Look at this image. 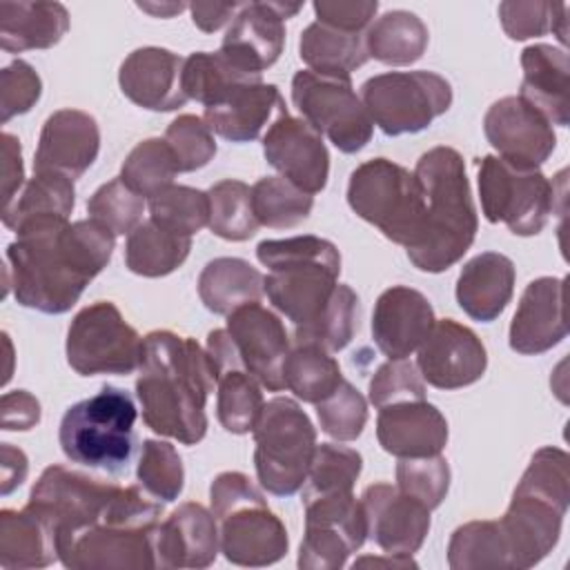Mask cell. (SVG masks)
Segmentation results:
<instances>
[{"label":"cell","mask_w":570,"mask_h":570,"mask_svg":"<svg viewBox=\"0 0 570 570\" xmlns=\"http://www.w3.org/2000/svg\"><path fill=\"white\" fill-rule=\"evenodd\" d=\"M488 367L481 338L452 318L434 321L430 334L416 350V370L432 387L459 390L476 383Z\"/></svg>","instance_id":"16"},{"label":"cell","mask_w":570,"mask_h":570,"mask_svg":"<svg viewBox=\"0 0 570 570\" xmlns=\"http://www.w3.org/2000/svg\"><path fill=\"white\" fill-rule=\"evenodd\" d=\"M136 476L142 490L149 492L154 499L163 503L176 501L185 485L183 459L171 443L147 439L142 441Z\"/></svg>","instance_id":"50"},{"label":"cell","mask_w":570,"mask_h":570,"mask_svg":"<svg viewBox=\"0 0 570 570\" xmlns=\"http://www.w3.org/2000/svg\"><path fill=\"white\" fill-rule=\"evenodd\" d=\"M69 29V11L60 2H0V47L7 53L49 49Z\"/></svg>","instance_id":"33"},{"label":"cell","mask_w":570,"mask_h":570,"mask_svg":"<svg viewBox=\"0 0 570 570\" xmlns=\"http://www.w3.org/2000/svg\"><path fill=\"white\" fill-rule=\"evenodd\" d=\"M414 176L423 187L428 216L425 236L407 258L416 269L439 274L463 258L479 229L465 163L454 147L439 145L416 160Z\"/></svg>","instance_id":"3"},{"label":"cell","mask_w":570,"mask_h":570,"mask_svg":"<svg viewBox=\"0 0 570 570\" xmlns=\"http://www.w3.org/2000/svg\"><path fill=\"white\" fill-rule=\"evenodd\" d=\"M220 552L236 566H272L281 561L289 548L285 523L263 503L243 505L220 521Z\"/></svg>","instance_id":"26"},{"label":"cell","mask_w":570,"mask_h":570,"mask_svg":"<svg viewBox=\"0 0 570 570\" xmlns=\"http://www.w3.org/2000/svg\"><path fill=\"white\" fill-rule=\"evenodd\" d=\"M225 330L247 372L269 392L285 390L283 363L289 354V336L283 321L256 301L227 314Z\"/></svg>","instance_id":"18"},{"label":"cell","mask_w":570,"mask_h":570,"mask_svg":"<svg viewBox=\"0 0 570 570\" xmlns=\"http://www.w3.org/2000/svg\"><path fill=\"white\" fill-rule=\"evenodd\" d=\"M385 557H361L352 563V568H365V566H385V568H416V561L407 554H387Z\"/></svg>","instance_id":"63"},{"label":"cell","mask_w":570,"mask_h":570,"mask_svg":"<svg viewBox=\"0 0 570 570\" xmlns=\"http://www.w3.org/2000/svg\"><path fill=\"white\" fill-rule=\"evenodd\" d=\"M256 258L267 267L263 292L294 327L316 321L338 287L341 254L327 238L303 234L263 240Z\"/></svg>","instance_id":"6"},{"label":"cell","mask_w":570,"mask_h":570,"mask_svg":"<svg viewBox=\"0 0 570 570\" xmlns=\"http://www.w3.org/2000/svg\"><path fill=\"white\" fill-rule=\"evenodd\" d=\"M252 434L261 488L274 497L296 494L305 485L316 450V430L305 410L294 399L276 396L263 405Z\"/></svg>","instance_id":"9"},{"label":"cell","mask_w":570,"mask_h":570,"mask_svg":"<svg viewBox=\"0 0 570 570\" xmlns=\"http://www.w3.org/2000/svg\"><path fill=\"white\" fill-rule=\"evenodd\" d=\"M301 9V2H243L225 31L220 53L243 71L261 73L281 58L285 20Z\"/></svg>","instance_id":"17"},{"label":"cell","mask_w":570,"mask_h":570,"mask_svg":"<svg viewBox=\"0 0 570 570\" xmlns=\"http://www.w3.org/2000/svg\"><path fill=\"white\" fill-rule=\"evenodd\" d=\"M570 456L561 448H539L514 488L505 514L499 519L510 570L537 566L561 537L570 505Z\"/></svg>","instance_id":"4"},{"label":"cell","mask_w":570,"mask_h":570,"mask_svg":"<svg viewBox=\"0 0 570 570\" xmlns=\"http://www.w3.org/2000/svg\"><path fill=\"white\" fill-rule=\"evenodd\" d=\"M24 183L20 140L11 134H2V207H7Z\"/></svg>","instance_id":"60"},{"label":"cell","mask_w":570,"mask_h":570,"mask_svg":"<svg viewBox=\"0 0 570 570\" xmlns=\"http://www.w3.org/2000/svg\"><path fill=\"white\" fill-rule=\"evenodd\" d=\"M425 294L407 285L387 287L374 303L372 338L387 358H407L434 325Z\"/></svg>","instance_id":"27"},{"label":"cell","mask_w":570,"mask_h":570,"mask_svg":"<svg viewBox=\"0 0 570 570\" xmlns=\"http://www.w3.org/2000/svg\"><path fill=\"white\" fill-rule=\"evenodd\" d=\"M198 296L214 314H232L263 296V274L247 261L220 256L209 261L198 276Z\"/></svg>","instance_id":"35"},{"label":"cell","mask_w":570,"mask_h":570,"mask_svg":"<svg viewBox=\"0 0 570 570\" xmlns=\"http://www.w3.org/2000/svg\"><path fill=\"white\" fill-rule=\"evenodd\" d=\"M316 416L327 436L336 441H354L367 423V401L350 381L343 379L330 396L316 403Z\"/></svg>","instance_id":"53"},{"label":"cell","mask_w":570,"mask_h":570,"mask_svg":"<svg viewBox=\"0 0 570 570\" xmlns=\"http://www.w3.org/2000/svg\"><path fill=\"white\" fill-rule=\"evenodd\" d=\"M483 131L499 156L517 165L539 167L557 147L552 125L519 96L492 102L483 116Z\"/></svg>","instance_id":"22"},{"label":"cell","mask_w":570,"mask_h":570,"mask_svg":"<svg viewBox=\"0 0 570 570\" xmlns=\"http://www.w3.org/2000/svg\"><path fill=\"white\" fill-rule=\"evenodd\" d=\"M263 156L283 178L307 194H318L327 185L330 151L323 136L303 118L285 114L274 120L263 134Z\"/></svg>","instance_id":"19"},{"label":"cell","mask_w":570,"mask_h":570,"mask_svg":"<svg viewBox=\"0 0 570 570\" xmlns=\"http://www.w3.org/2000/svg\"><path fill=\"white\" fill-rule=\"evenodd\" d=\"M450 465L441 454L423 459H399L396 463V488L412 499L421 501L428 510L443 503L450 490Z\"/></svg>","instance_id":"52"},{"label":"cell","mask_w":570,"mask_h":570,"mask_svg":"<svg viewBox=\"0 0 570 570\" xmlns=\"http://www.w3.org/2000/svg\"><path fill=\"white\" fill-rule=\"evenodd\" d=\"M183 62L185 58L163 47L134 49L118 69V85L142 109L174 111L187 102L180 82Z\"/></svg>","instance_id":"28"},{"label":"cell","mask_w":570,"mask_h":570,"mask_svg":"<svg viewBox=\"0 0 570 570\" xmlns=\"http://www.w3.org/2000/svg\"><path fill=\"white\" fill-rule=\"evenodd\" d=\"M212 234L225 240H247L256 234L258 220L252 209V187L236 178L218 180L207 189Z\"/></svg>","instance_id":"45"},{"label":"cell","mask_w":570,"mask_h":570,"mask_svg":"<svg viewBox=\"0 0 570 570\" xmlns=\"http://www.w3.org/2000/svg\"><path fill=\"white\" fill-rule=\"evenodd\" d=\"M521 91L519 98L539 111L550 125L566 127L568 114V73L566 49L552 45H530L521 51Z\"/></svg>","instance_id":"31"},{"label":"cell","mask_w":570,"mask_h":570,"mask_svg":"<svg viewBox=\"0 0 570 570\" xmlns=\"http://www.w3.org/2000/svg\"><path fill=\"white\" fill-rule=\"evenodd\" d=\"M98 151L100 129L96 118L80 109H58L42 125L33 171H56L76 180L94 165Z\"/></svg>","instance_id":"23"},{"label":"cell","mask_w":570,"mask_h":570,"mask_svg":"<svg viewBox=\"0 0 570 570\" xmlns=\"http://www.w3.org/2000/svg\"><path fill=\"white\" fill-rule=\"evenodd\" d=\"M163 138L176 158L178 171L203 169L216 156L214 131L200 116L183 114L174 118Z\"/></svg>","instance_id":"54"},{"label":"cell","mask_w":570,"mask_h":570,"mask_svg":"<svg viewBox=\"0 0 570 570\" xmlns=\"http://www.w3.org/2000/svg\"><path fill=\"white\" fill-rule=\"evenodd\" d=\"M214 385V367L196 338L171 330L145 336L136 396L147 428L183 445H196L207 434L205 405Z\"/></svg>","instance_id":"2"},{"label":"cell","mask_w":570,"mask_h":570,"mask_svg":"<svg viewBox=\"0 0 570 570\" xmlns=\"http://www.w3.org/2000/svg\"><path fill=\"white\" fill-rule=\"evenodd\" d=\"M163 505L142 485H120L107 512L58 546V559L71 570L158 568L156 534Z\"/></svg>","instance_id":"5"},{"label":"cell","mask_w":570,"mask_h":570,"mask_svg":"<svg viewBox=\"0 0 570 570\" xmlns=\"http://www.w3.org/2000/svg\"><path fill=\"white\" fill-rule=\"evenodd\" d=\"M240 7H243L240 2H203V0L187 4V9L191 11V22L205 33H214L227 22H232Z\"/></svg>","instance_id":"61"},{"label":"cell","mask_w":570,"mask_h":570,"mask_svg":"<svg viewBox=\"0 0 570 570\" xmlns=\"http://www.w3.org/2000/svg\"><path fill=\"white\" fill-rule=\"evenodd\" d=\"M42 94L38 71L24 62L13 60L0 71V122L7 125L13 116L27 114Z\"/></svg>","instance_id":"56"},{"label":"cell","mask_w":570,"mask_h":570,"mask_svg":"<svg viewBox=\"0 0 570 570\" xmlns=\"http://www.w3.org/2000/svg\"><path fill=\"white\" fill-rule=\"evenodd\" d=\"M430 42L425 22L405 9H392L372 20L365 31L367 56L392 67L416 62Z\"/></svg>","instance_id":"36"},{"label":"cell","mask_w":570,"mask_h":570,"mask_svg":"<svg viewBox=\"0 0 570 570\" xmlns=\"http://www.w3.org/2000/svg\"><path fill=\"white\" fill-rule=\"evenodd\" d=\"M285 114L287 107L278 87L254 80L232 87L214 105L205 107L203 120L216 136L229 142H249Z\"/></svg>","instance_id":"24"},{"label":"cell","mask_w":570,"mask_h":570,"mask_svg":"<svg viewBox=\"0 0 570 570\" xmlns=\"http://www.w3.org/2000/svg\"><path fill=\"white\" fill-rule=\"evenodd\" d=\"M185 7L187 4H183V2H160V4H156V2H138V9L147 11V13L156 16V18H171L174 13H180Z\"/></svg>","instance_id":"64"},{"label":"cell","mask_w":570,"mask_h":570,"mask_svg":"<svg viewBox=\"0 0 570 570\" xmlns=\"http://www.w3.org/2000/svg\"><path fill=\"white\" fill-rule=\"evenodd\" d=\"M292 102L303 120L343 154L361 151L372 138L374 122L347 76L301 69L292 78Z\"/></svg>","instance_id":"13"},{"label":"cell","mask_w":570,"mask_h":570,"mask_svg":"<svg viewBox=\"0 0 570 570\" xmlns=\"http://www.w3.org/2000/svg\"><path fill=\"white\" fill-rule=\"evenodd\" d=\"M178 165L165 142V138H145L140 140L125 158L120 167V178L142 198H151L174 185Z\"/></svg>","instance_id":"46"},{"label":"cell","mask_w":570,"mask_h":570,"mask_svg":"<svg viewBox=\"0 0 570 570\" xmlns=\"http://www.w3.org/2000/svg\"><path fill=\"white\" fill-rule=\"evenodd\" d=\"M76 205L73 180L56 171H33L22 187V191L2 207V225L16 232L20 225L45 218V216H65L69 218Z\"/></svg>","instance_id":"39"},{"label":"cell","mask_w":570,"mask_h":570,"mask_svg":"<svg viewBox=\"0 0 570 570\" xmlns=\"http://www.w3.org/2000/svg\"><path fill=\"white\" fill-rule=\"evenodd\" d=\"M40 423V403L27 390L2 394V430H31Z\"/></svg>","instance_id":"59"},{"label":"cell","mask_w":570,"mask_h":570,"mask_svg":"<svg viewBox=\"0 0 570 570\" xmlns=\"http://www.w3.org/2000/svg\"><path fill=\"white\" fill-rule=\"evenodd\" d=\"M363 470V456L347 445L321 443L314 450L312 465L303 485V497L352 492Z\"/></svg>","instance_id":"49"},{"label":"cell","mask_w":570,"mask_h":570,"mask_svg":"<svg viewBox=\"0 0 570 570\" xmlns=\"http://www.w3.org/2000/svg\"><path fill=\"white\" fill-rule=\"evenodd\" d=\"M205 352L216 376V416L220 425L232 434L252 432L265 405L263 385L243 365L227 330H212Z\"/></svg>","instance_id":"21"},{"label":"cell","mask_w":570,"mask_h":570,"mask_svg":"<svg viewBox=\"0 0 570 570\" xmlns=\"http://www.w3.org/2000/svg\"><path fill=\"white\" fill-rule=\"evenodd\" d=\"M367 537L387 554L412 557L430 532V510L390 483H372L361 494Z\"/></svg>","instance_id":"20"},{"label":"cell","mask_w":570,"mask_h":570,"mask_svg":"<svg viewBox=\"0 0 570 570\" xmlns=\"http://www.w3.org/2000/svg\"><path fill=\"white\" fill-rule=\"evenodd\" d=\"M367 394L374 407H383L401 401H423L425 383L412 361L387 358L370 379Z\"/></svg>","instance_id":"55"},{"label":"cell","mask_w":570,"mask_h":570,"mask_svg":"<svg viewBox=\"0 0 570 570\" xmlns=\"http://www.w3.org/2000/svg\"><path fill=\"white\" fill-rule=\"evenodd\" d=\"M261 80V73H247L236 67L220 51H194L183 62V91L187 100H196L203 107L214 105L223 98L232 87L240 82Z\"/></svg>","instance_id":"41"},{"label":"cell","mask_w":570,"mask_h":570,"mask_svg":"<svg viewBox=\"0 0 570 570\" xmlns=\"http://www.w3.org/2000/svg\"><path fill=\"white\" fill-rule=\"evenodd\" d=\"M283 381L303 403H321L343 381L338 361L318 345H296L283 363Z\"/></svg>","instance_id":"40"},{"label":"cell","mask_w":570,"mask_h":570,"mask_svg":"<svg viewBox=\"0 0 570 570\" xmlns=\"http://www.w3.org/2000/svg\"><path fill=\"white\" fill-rule=\"evenodd\" d=\"M263 492L252 483V479L243 472H220L209 488V503L216 521H220L225 514L249 505V503H263Z\"/></svg>","instance_id":"58"},{"label":"cell","mask_w":570,"mask_h":570,"mask_svg":"<svg viewBox=\"0 0 570 570\" xmlns=\"http://www.w3.org/2000/svg\"><path fill=\"white\" fill-rule=\"evenodd\" d=\"M58 559L53 528L29 505L0 512V568H45Z\"/></svg>","instance_id":"34"},{"label":"cell","mask_w":570,"mask_h":570,"mask_svg":"<svg viewBox=\"0 0 570 570\" xmlns=\"http://www.w3.org/2000/svg\"><path fill=\"white\" fill-rule=\"evenodd\" d=\"M448 566L452 570H510L508 546L499 521H468L459 525L448 543Z\"/></svg>","instance_id":"42"},{"label":"cell","mask_w":570,"mask_h":570,"mask_svg":"<svg viewBox=\"0 0 570 570\" xmlns=\"http://www.w3.org/2000/svg\"><path fill=\"white\" fill-rule=\"evenodd\" d=\"M118 488L65 465H49L31 488L27 505L53 528L60 546L94 525L107 512Z\"/></svg>","instance_id":"15"},{"label":"cell","mask_w":570,"mask_h":570,"mask_svg":"<svg viewBox=\"0 0 570 570\" xmlns=\"http://www.w3.org/2000/svg\"><path fill=\"white\" fill-rule=\"evenodd\" d=\"M361 102L385 136L419 134L452 105V85L428 69L385 71L361 87Z\"/></svg>","instance_id":"10"},{"label":"cell","mask_w":570,"mask_h":570,"mask_svg":"<svg viewBox=\"0 0 570 570\" xmlns=\"http://www.w3.org/2000/svg\"><path fill=\"white\" fill-rule=\"evenodd\" d=\"M479 196L483 216L517 236H537L554 209V189L539 167L492 154L479 160Z\"/></svg>","instance_id":"11"},{"label":"cell","mask_w":570,"mask_h":570,"mask_svg":"<svg viewBox=\"0 0 570 570\" xmlns=\"http://www.w3.org/2000/svg\"><path fill=\"white\" fill-rule=\"evenodd\" d=\"M312 7L316 22L350 33H365L379 11L376 0H318Z\"/></svg>","instance_id":"57"},{"label":"cell","mask_w":570,"mask_h":570,"mask_svg":"<svg viewBox=\"0 0 570 570\" xmlns=\"http://www.w3.org/2000/svg\"><path fill=\"white\" fill-rule=\"evenodd\" d=\"M145 198L122 183V178H111L100 185L87 200V214L98 225L107 227L114 236H129L142 218Z\"/></svg>","instance_id":"51"},{"label":"cell","mask_w":570,"mask_h":570,"mask_svg":"<svg viewBox=\"0 0 570 570\" xmlns=\"http://www.w3.org/2000/svg\"><path fill=\"white\" fill-rule=\"evenodd\" d=\"M563 283V278L539 276L523 289L508 334V343L517 354H543L566 338Z\"/></svg>","instance_id":"25"},{"label":"cell","mask_w":570,"mask_h":570,"mask_svg":"<svg viewBox=\"0 0 570 570\" xmlns=\"http://www.w3.org/2000/svg\"><path fill=\"white\" fill-rule=\"evenodd\" d=\"M347 205L387 240L407 252L425 236L428 203L414 171L390 158L361 163L347 183Z\"/></svg>","instance_id":"8"},{"label":"cell","mask_w":570,"mask_h":570,"mask_svg":"<svg viewBox=\"0 0 570 570\" xmlns=\"http://www.w3.org/2000/svg\"><path fill=\"white\" fill-rule=\"evenodd\" d=\"M312 207V194L298 189L283 176H265L252 187V209L258 225L289 229L307 220Z\"/></svg>","instance_id":"44"},{"label":"cell","mask_w":570,"mask_h":570,"mask_svg":"<svg viewBox=\"0 0 570 570\" xmlns=\"http://www.w3.org/2000/svg\"><path fill=\"white\" fill-rule=\"evenodd\" d=\"M514 263L499 252H483L470 258L456 278V303L474 321H494L514 292Z\"/></svg>","instance_id":"32"},{"label":"cell","mask_w":570,"mask_h":570,"mask_svg":"<svg viewBox=\"0 0 570 570\" xmlns=\"http://www.w3.org/2000/svg\"><path fill=\"white\" fill-rule=\"evenodd\" d=\"M499 20L512 40L539 38L548 31L566 47L568 42V4L543 0H508L499 4Z\"/></svg>","instance_id":"48"},{"label":"cell","mask_w":570,"mask_h":570,"mask_svg":"<svg viewBox=\"0 0 570 570\" xmlns=\"http://www.w3.org/2000/svg\"><path fill=\"white\" fill-rule=\"evenodd\" d=\"M149 220L176 236L191 238L209 223L207 191L187 185H169L149 198Z\"/></svg>","instance_id":"47"},{"label":"cell","mask_w":570,"mask_h":570,"mask_svg":"<svg viewBox=\"0 0 570 570\" xmlns=\"http://www.w3.org/2000/svg\"><path fill=\"white\" fill-rule=\"evenodd\" d=\"M191 249V238L176 236L154 220L140 223L125 243V265L145 278H160L178 269Z\"/></svg>","instance_id":"38"},{"label":"cell","mask_w":570,"mask_h":570,"mask_svg":"<svg viewBox=\"0 0 570 570\" xmlns=\"http://www.w3.org/2000/svg\"><path fill=\"white\" fill-rule=\"evenodd\" d=\"M16 236L7 247L9 285L22 307L42 314L69 312L116 247V236L91 218H33Z\"/></svg>","instance_id":"1"},{"label":"cell","mask_w":570,"mask_h":570,"mask_svg":"<svg viewBox=\"0 0 570 570\" xmlns=\"http://www.w3.org/2000/svg\"><path fill=\"white\" fill-rule=\"evenodd\" d=\"M220 552L218 521L196 501L180 503L158 528V568H207Z\"/></svg>","instance_id":"30"},{"label":"cell","mask_w":570,"mask_h":570,"mask_svg":"<svg viewBox=\"0 0 570 570\" xmlns=\"http://www.w3.org/2000/svg\"><path fill=\"white\" fill-rule=\"evenodd\" d=\"M145 338L111 301L82 307L67 330V363L80 376L131 374L140 367Z\"/></svg>","instance_id":"12"},{"label":"cell","mask_w":570,"mask_h":570,"mask_svg":"<svg viewBox=\"0 0 570 570\" xmlns=\"http://www.w3.org/2000/svg\"><path fill=\"white\" fill-rule=\"evenodd\" d=\"M361 305L358 296L350 285L338 283L332 301L323 309V314L301 327H294L296 345H318L327 352H341L358 330Z\"/></svg>","instance_id":"43"},{"label":"cell","mask_w":570,"mask_h":570,"mask_svg":"<svg viewBox=\"0 0 570 570\" xmlns=\"http://www.w3.org/2000/svg\"><path fill=\"white\" fill-rule=\"evenodd\" d=\"M0 456H2V494L7 497L9 492H13L24 479H27V472H29V461H27V454L18 448H13L11 443H2L0 448Z\"/></svg>","instance_id":"62"},{"label":"cell","mask_w":570,"mask_h":570,"mask_svg":"<svg viewBox=\"0 0 570 570\" xmlns=\"http://www.w3.org/2000/svg\"><path fill=\"white\" fill-rule=\"evenodd\" d=\"M448 434L445 416L425 399L379 407V445L396 459H423L441 454L448 443Z\"/></svg>","instance_id":"29"},{"label":"cell","mask_w":570,"mask_h":570,"mask_svg":"<svg viewBox=\"0 0 570 570\" xmlns=\"http://www.w3.org/2000/svg\"><path fill=\"white\" fill-rule=\"evenodd\" d=\"M136 419L131 394L105 385L62 414L58 441L69 461L120 474L136 448Z\"/></svg>","instance_id":"7"},{"label":"cell","mask_w":570,"mask_h":570,"mask_svg":"<svg viewBox=\"0 0 570 570\" xmlns=\"http://www.w3.org/2000/svg\"><path fill=\"white\" fill-rule=\"evenodd\" d=\"M301 60L314 73L347 76L367 62L365 33H350L323 22H312L298 40Z\"/></svg>","instance_id":"37"},{"label":"cell","mask_w":570,"mask_h":570,"mask_svg":"<svg viewBox=\"0 0 570 570\" xmlns=\"http://www.w3.org/2000/svg\"><path fill=\"white\" fill-rule=\"evenodd\" d=\"M305 534L298 550L303 570H338L367 539L363 503L354 492L303 497Z\"/></svg>","instance_id":"14"}]
</instances>
